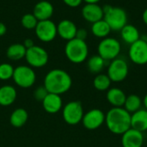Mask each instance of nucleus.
Listing matches in <instances>:
<instances>
[{
	"label": "nucleus",
	"mask_w": 147,
	"mask_h": 147,
	"mask_svg": "<svg viewBox=\"0 0 147 147\" xmlns=\"http://www.w3.org/2000/svg\"><path fill=\"white\" fill-rule=\"evenodd\" d=\"M84 115L83 106L78 101L69 102L64 106L62 110L63 119L69 125H77L81 122Z\"/></svg>",
	"instance_id": "nucleus-8"
},
{
	"label": "nucleus",
	"mask_w": 147,
	"mask_h": 147,
	"mask_svg": "<svg viewBox=\"0 0 147 147\" xmlns=\"http://www.w3.org/2000/svg\"><path fill=\"white\" fill-rule=\"evenodd\" d=\"M23 46L26 47V49H28V48H30V47H32L34 46V40H33L32 39L28 38V39H26V40H24Z\"/></svg>",
	"instance_id": "nucleus-33"
},
{
	"label": "nucleus",
	"mask_w": 147,
	"mask_h": 147,
	"mask_svg": "<svg viewBox=\"0 0 147 147\" xmlns=\"http://www.w3.org/2000/svg\"><path fill=\"white\" fill-rule=\"evenodd\" d=\"M41 102L45 111L52 115L59 112L63 106V101L60 95L53 93H48Z\"/></svg>",
	"instance_id": "nucleus-17"
},
{
	"label": "nucleus",
	"mask_w": 147,
	"mask_h": 147,
	"mask_svg": "<svg viewBox=\"0 0 147 147\" xmlns=\"http://www.w3.org/2000/svg\"><path fill=\"white\" fill-rule=\"evenodd\" d=\"M105 122V114L98 109L89 110L84 115L82 123L88 130H96Z\"/></svg>",
	"instance_id": "nucleus-12"
},
{
	"label": "nucleus",
	"mask_w": 147,
	"mask_h": 147,
	"mask_svg": "<svg viewBox=\"0 0 147 147\" xmlns=\"http://www.w3.org/2000/svg\"><path fill=\"white\" fill-rule=\"evenodd\" d=\"M82 16L86 22L94 23L103 19L104 12L98 3H86L82 9Z\"/></svg>",
	"instance_id": "nucleus-13"
},
{
	"label": "nucleus",
	"mask_w": 147,
	"mask_h": 147,
	"mask_svg": "<svg viewBox=\"0 0 147 147\" xmlns=\"http://www.w3.org/2000/svg\"><path fill=\"white\" fill-rule=\"evenodd\" d=\"M111 83L112 81L107 74H97L93 80V85L95 89L99 91H105L109 90Z\"/></svg>",
	"instance_id": "nucleus-27"
},
{
	"label": "nucleus",
	"mask_w": 147,
	"mask_h": 147,
	"mask_svg": "<svg viewBox=\"0 0 147 147\" xmlns=\"http://www.w3.org/2000/svg\"><path fill=\"white\" fill-rule=\"evenodd\" d=\"M12 79L17 86L22 89H28L34 84L36 74L29 65H19L15 68Z\"/></svg>",
	"instance_id": "nucleus-6"
},
{
	"label": "nucleus",
	"mask_w": 147,
	"mask_h": 147,
	"mask_svg": "<svg viewBox=\"0 0 147 147\" xmlns=\"http://www.w3.org/2000/svg\"><path fill=\"white\" fill-rule=\"evenodd\" d=\"M105 123L112 134L122 135L131 128V114L123 107H113L105 115Z\"/></svg>",
	"instance_id": "nucleus-2"
},
{
	"label": "nucleus",
	"mask_w": 147,
	"mask_h": 147,
	"mask_svg": "<svg viewBox=\"0 0 147 147\" xmlns=\"http://www.w3.org/2000/svg\"><path fill=\"white\" fill-rule=\"evenodd\" d=\"M131 127L141 133L147 131V110L140 109L131 115Z\"/></svg>",
	"instance_id": "nucleus-18"
},
{
	"label": "nucleus",
	"mask_w": 147,
	"mask_h": 147,
	"mask_svg": "<svg viewBox=\"0 0 147 147\" xmlns=\"http://www.w3.org/2000/svg\"><path fill=\"white\" fill-rule=\"evenodd\" d=\"M65 54L69 61L73 64L84 62L89 55V47L85 40L74 38L68 40L65 47Z\"/></svg>",
	"instance_id": "nucleus-3"
},
{
	"label": "nucleus",
	"mask_w": 147,
	"mask_h": 147,
	"mask_svg": "<svg viewBox=\"0 0 147 147\" xmlns=\"http://www.w3.org/2000/svg\"><path fill=\"white\" fill-rule=\"evenodd\" d=\"M128 65L127 61L121 58H116L111 60L107 75L112 82L119 83L125 80L128 75Z\"/></svg>",
	"instance_id": "nucleus-9"
},
{
	"label": "nucleus",
	"mask_w": 147,
	"mask_h": 147,
	"mask_svg": "<svg viewBox=\"0 0 147 147\" xmlns=\"http://www.w3.org/2000/svg\"><path fill=\"white\" fill-rule=\"evenodd\" d=\"M87 36H88V32H87L86 29H84V28H78V31H77V34H76V38H78L79 40H85Z\"/></svg>",
	"instance_id": "nucleus-31"
},
{
	"label": "nucleus",
	"mask_w": 147,
	"mask_h": 147,
	"mask_svg": "<svg viewBox=\"0 0 147 147\" xmlns=\"http://www.w3.org/2000/svg\"><path fill=\"white\" fill-rule=\"evenodd\" d=\"M17 97V92L12 85H3L0 87V105L3 107L10 106L15 102Z\"/></svg>",
	"instance_id": "nucleus-19"
},
{
	"label": "nucleus",
	"mask_w": 147,
	"mask_h": 147,
	"mask_svg": "<svg viewBox=\"0 0 147 147\" xmlns=\"http://www.w3.org/2000/svg\"><path fill=\"white\" fill-rule=\"evenodd\" d=\"M49 92L47 91V90L46 89V87L43 85V86H39L37 87L34 91V97L36 101L38 102H42L45 97L47 96Z\"/></svg>",
	"instance_id": "nucleus-30"
},
{
	"label": "nucleus",
	"mask_w": 147,
	"mask_h": 147,
	"mask_svg": "<svg viewBox=\"0 0 147 147\" xmlns=\"http://www.w3.org/2000/svg\"><path fill=\"white\" fill-rule=\"evenodd\" d=\"M143 104V102L141 98L134 94H132L128 96H127L125 103L123 105V108L131 115L134 112L140 110L141 109V106Z\"/></svg>",
	"instance_id": "nucleus-25"
},
{
	"label": "nucleus",
	"mask_w": 147,
	"mask_h": 147,
	"mask_svg": "<svg viewBox=\"0 0 147 147\" xmlns=\"http://www.w3.org/2000/svg\"><path fill=\"white\" fill-rule=\"evenodd\" d=\"M121 51L120 41L113 37H106L102 39L97 46L98 55L104 60H113L118 58Z\"/></svg>",
	"instance_id": "nucleus-5"
},
{
	"label": "nucleus",
	"mask_w": 147,
	"mask_h": 147,
	"mask_svg": "<svg viewBox=\"0 0 147 147\" xmlns=\"http://www.w3.org/2000/svg\"><path fill=\"white\" fill-rule=\"evenodd\" d=\"M130 60L139 65L147 64V43L143 39H140L136 42L130 45L128 50Z\"/></svg>",
	"instance_id": "nucleus-11"
},
{
	"label": "nucleus",
	"mask_w": 147,
	"mask_h": 147,
	"mask_svg": "<svg viewBox=\"0 0 147 147\" xmlns=\"http://www.w3.org/2000/svg\"><path fill=\"white\" fill-rule=\"evenodd\" d=\"M143 144V133L135 130L132 127L121 135L122 147H142Z\"/></svg>",
	"instance_id": "nucleus-14"
},
{
	"label": "nucleus",
	"mask_w": 147,
	"mask_h": 147,
	"mask_svg": "<svg viewBox=\"0 0 147 147\" xmlns=\"http://www.w3.org/2000/svg\"><path fill=\"white\" fill-rule=\"evenodd\" d=\"M38 20L36 19V17L34 16L33 13H28L25 14L21 20L22 25L24 28L31 30V29H34L36 28V25L38 23Z\"/></svg>",
	"instance_id": "nucleus-28"
},
{
	"label": "nucleus",
	"mask_w": 147,
	"mask_h": 147,
	"mask_svg": "<svg viewBox=\"0 0 147 147\" xmlns=\"http://www.w3.org/2000/svg\"><path fill=\"white\" fill-rule=\"evenodd\" d=\"M26 51H27V49L23 46V44L14 43L7 48L6 56L10 60L17 61V60H20V59L25 58Z\"/></svg>",
	"instance_id": "nucleus-23"
},
{
	"label": "nucleus",
	"mask_w": 147,
	"mask_h": 147,
	"mask_svg": "<svg viewBox=\"0 0 147 147\" xmlns=\"http://www.w3.org/2000/svg\"><path fill=\"white\" fill-rule=\"evenodd\" d=\"M25 59L32 68H40L45 66L49 59L48 53L41 47L34 45L27 49Z\"/></svg>",
	"instance_id": "nucleus-7"
},
{
	"label": "nucleus",
	"mask_w": 147,
	"mask_h": 147,
	"mask_svg": "<svg viewBox=\"0 0 147 147\" xmlns=\"http://www.w3.org/2000/svg\"><path fill=\"white\" fill-rule=\"evenodd\" d=\"M120 32L122 40L128 45H132L140 39L139 29L133 24H126Z\"/></svg>",
	"instance_id": "nucleus-21"
},
{
	"label": "nucleus",
	"mask_w": 147,
	"mask_h": 147,
	"mask_svg": "<svg viewBox=\"0 0 147 147\" xmlns=\"http://www.w3.org/2000/svg\"><path fill=\"white\" fill-rule=\"evenodd\" d=\"M106 97L108 102L114 108H121L123 107L127 96L122 90L119 88H111L108 90Z\"/></svg>",
	"instance_id": "nucleus-20"
},
{
	"label": "nucleus",
	"mask_w": 147,
	"mask_h": 147,
	"mask_svg": "<svg viewBox=\"0 0 147 147\" xmlns=\"http://www.w3.org/2000/svg\"><path fill=\"white\" fill-rule=\"evenodd\" d=\"M105 63H106V60H104L101 56L97 54V55H94L90 57L88 59L87 67L91 73L98 74L100 73V71L103 70L105 66Z\"/></svg>",
	"instance_id": "nucleus-26"
},
{
	"label": "nucleus",
	"mask_w": 147,
	"mask_h": 147,
	"mask_svg": "<svg viewBox=\"0 0 147 147\" xmlns=\"http://www.w3.org/2000/svg\"><path fill=\"white\" fill-rule=\"evenodd\" d=\"M15 68L12 65L9 63H2L0 64V80L7 81L12 78L14 74Z\"/></svg>",
	"instance_id": "nucleus-29"
},
{
	"label": "nucleus",
	"mask_w": 147,
	"mask_h": 147,
	"mask_svg": "<svg viewBox=\"0 0 147 147\" xmlns=\"http://www.w3.org/2000/svg\"><path fill=\"white\" fill-rule=\"evenodd\" d=\"M53 11V6L50 2L47 0H42L38 2L34 5L33 14L38 21H45L49 20L52 17Z\"/></svg>",
	"instance_id": "nucleus-16"
},
{
	"label": "nucleus",
	"mask_w": 147,
	"mask_h": 147,
	"mask_svg": "<svg viewBox=\"0 0 147 147\" xmlns=\"http://www.w3.org/2000/svg\"><path fill=\"white\" fill-rule=\"evenodd\" d=\"M7 32V27L4 23L0 22V36H3Z\"/></svg>",
	"instance_id": "nucleus-34"
},
{
	"label": "nucleus",
	"mask_w": 147,
	"mask_h": 147,
	"mask_svg": "<svg viewBox=\"0 0 147 147\" xmlns=\"http://www.w3.org/2000/svg\"><path fill=\"white\" fill-rule=\"evenodd\" d=\"M111 28L109 25L106 22L104 19H102L96 22L92 23L91 26V32L94 36L101 39H104L106 37H109L111 32Z\"/></svg>",
	"instance_id": "nucleus-24"
},
{
	"label": "nucleus",
	"mask_w": 147,
	"mask_h": 147,
	"mask_svg": "<svg viewBox=\"0 0 147 147\" xmlns=\"http://www.w3.org/2000/svg\"><path fill=\"white\" fill-rule=\"evenodd\" d=\"M86 3H98L101 0H83Z\"/></svg>",
	"instance_id": "nucleus-36"
},
{
	"label": "nucleus",
	"mask_w": 147,
	"mask_h": 147,
	"mask_svg": "<svg viewBox=\"0 0 147 147\" xmlns=\"http://www.w3.org/2000/svg\"><path fill=\"white\" fill-rule=\"evenodd\" d=\"M28 119V114L26 109L22 108H18L15 109L9 117V122L12 127L16 128H20L23 127Z\"/></svg>",
	"instance_id": "nucleus-22"
},
{
	"label": "nucleus",
	"mask_w": 147,
	"mask_h": 147,
	"mask_svg": "<svg viewBox=\"0 0 147 147\" xmlns=\"http://www.w3.org/2000/svg\"><path fill=\"white\" fill-rule=\"evenodd\" d=\"M143 105H144V107H145V109L147 110V94L145 96V97H144V99H143Z\"/></svg>",
	"instance_id": "nucleus-37"
},
{
	"label": "nucleus",
	"mask_w": 147,
	"mask_h": 147,
	"mask_svg": "<svg viewBox=\"0 0 147 147\" xmlns=\"http://www.w3.org/2000/svg\"><path fill=\"white\" fill-rule=\"evenodd\" d=\"M37 38L42 42H50L55 39L57 34V25L49 20L39 21L34 28Z\"/></svg>",
	"instance_id": "nucleus-10"
},
{
	"label": "nucleus",
	"mask_w": 147,
	"mask_h": 147,
	"mask_svg": "<svg viewBox=\"0 0 147 147\" xmlns=\"http://www.w3.org/2000/svg\"><path fill=\"white\" fill-rule=\"evenodd\" d=\"M77 31H78L77 25L72 21L68 19H64L60 21L57 25L58 35L67 41L76 38Z\"/></svg>",
	"instance_id": "nucleus-15"
},
{
	"label": "nucleus",
	"mask_w": 147,
	"mask_h": 147,
	"mask_svg": "<svg viewBox=\"0 0 147 147\" xmlns=\"http://www.w3.org/2000/svg\"><path fill=\"white\" fill-rule=\"evenodd\" d=\"M145 40H146V43H147V36H146V39H145Z\"/></svg>",
	"instance_id": "nucleus-38"
},
{
	"label": "nucleus",
	"mask_w": 147,
	"mask_h": 147,
	"mask_svg": "<svg viewBox=\"0 0 147 147\" xmlns=\"http://www.w3.org/2000/svg\"><path fill=\"white\" fill-rule=\"evenodd\" d=\"M102 9L104 12L103 19L109 25L112 31H121L127 24V14L122 8L106 4Z\"/></svg>",
	"instance_id": "nucleus-4"
},
{
	"label": "nucleus",
	"mask_w": 147,
	"mask_h": 147,
	"mask_svg": "<svg viewBox=\"0 0 147 147\" xmlns=\"http://www.w3.org/2000/svg\"><path fill=\"white\" fill-rule=\"evenodd\" d=\"M63 2L71 8H77L82 3L83 0H63Z\"/></svg>",
	"instance_id": "nucleus-32"
},
{
	"label": "nucleus",
	"mask_w": 147,
	"mask_h": 147,
	"mask_svg": "<svg viewBox=\"0 0 147 147\" xmlns=\"http://www.w3.org/2000/svg\"><path fill=\"white\" fill-rule=\"evenodd\" d=\"M142 20H143L144 23L147 25V8L144 10V12L142 14Z\"/></svg>",
	"instance_id": "nucleus-35"
},
{
	"label": "nucleus",
	"mask_w": 147,
	"mask_h": 147,
	"mask_svg": "<svg viewBox=\"0 0 147 147\" xmlns=\"http://www.w3.org/2000/svg\"><path fill=\"white\" fill-rule=\"evenodd\" d=\"M43 85L49 93L61 96L71 89L72 79L67 71L62 69H53L45 76Z\"/></svg>",
	"instance_id": "nucleus-1"
}]
</instances>
